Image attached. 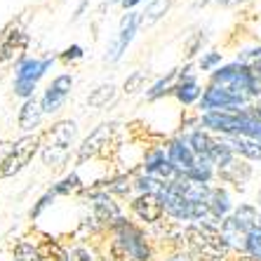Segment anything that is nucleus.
Returning <instances> with one entry per match:
<instances>
[{"instance_id": "nucleus-32", "label": "nucleus", "mask_w": 261, "mask_h": 261, "mask_svg": "<svg viewBox=\"0 0 261 261\" xmlns=\"http://www.w3.org/2000/svg\"><path fill=\"white\" fill-rule=\"evenodd\" d=\"M134 189V181H129L127 176H118L109 184V191L106 193H118V195H127Z\"/></svg>"}, {"instance_id": "nucleus-40", "label": "nucleus", "mask_w": 261, "mask_h": 261, "mask_svg": "<svg viewBox=\"0 0 261 261\" xmlns=\"http://www.w3.org/2000/svg\"><path fill=\"white\" fill-rule=\"evenodd\" d=\"M167 261H195V259L191 254H181V252H179V254H172Z\"/></svg>"}, {"instance_id": "nucleus-28", "label": "nucleus", "mask_w": 261, "mask_h": 261, "mask_svg": "<svg viewBox=\"0 0 261 261\" xmlns=\"http://www.w3.org/2000/svg\"><path fill=\"white\" fill-rule=\"evenodd\" d=\"M80 186H83V181H80V176L73 172V174L64 176L59 184H55L49 191H52L55 195H68V193H73V191H78Z\"/></svg>"}, {"instance_id": "nucleus-25", "label": "nucleus", "mask_w": 261, "mask_h": 261, "mask_svg": "<svg viewBox=\"0 0 261 261\" xmlns=\"http://www.w3.org/2000/svg\"><path fill=\"white\" fill-rule=\"evenodd\" d=\"M236 221L243 226L247 233H252L254 228H259V219H261V212L256 210L254 205H240L236 207V212H233Z\"/></svg>"}, {"instance_id": "nucleus-19", "label": "nucleus", "mask_w": 261, "mask_h": 261, "mask_svg": "<svg viewBox=\"0 0 261 261\" xmlns=\"http://www.w3.org/2000/svg\"><path fill=\"white\" fill-rule=\"evenodd\" d=\"M221 236H224V240L228 243V247L231 249H238V252H243L247 249V236L249 233L245 231L243 226L236 221V217H226L224 221H221Z\"/></svg>"}, {"instance_id": "nucleus-9", "label": "nucleus", "mask_w": 261, "mask_h": 261, "mask_svg": "<svg viewBox=\"0 0 261 261\" xmlns=\"http://www.w3.org/2000/svg\"><path fill=\"white\" fill-rule=\"evenodd\" d=\"M71 87H73V75L71 73H61V75H57V78L49 83V87L45 90L43 97H40L45 116H47V113H57V111L66 103L68 94H71Z\"/></svg>"}, {"instance_id": "nucleus-17", "label": "nucleus", "mask_w": 261, "mask_h": 261, "mask_svg": "<svg viewBox=\"0 0 261 261\" xmlns=\"http://www.w3.org/2000/svg\"><path fill=\"white\" fill-rule=\"evenodd\" d=\"M45 118V111H43V103H40V99H26L24 103H21V109H19V129L26 134H33L38 127H40V122H43Z\"/></svg>"}, {"instance_id": "nucleus-30", "label": "nucleus", "mask_w": 261, "mask_h": 261, "mask_svg": "<svg viewBox=\"0 0 261 261\" xmlns=\"http://www.w3.org/2000/svg\"><path fill=\"white\" fill-rule=\"evenodd\" d=\"M245 254L261 261V228H254V231L247 236V249H245Z\"/></svg>"}, {"instance_id": "nucleus-26", "label": "nucleus", "mask_w": 261, "mask_h": 261, "mask_svg": "<svg viewBox=\"0 0 261 261\" xmlns=\"http://www.w3.org/2000/svg\"><path fill=\"white\" fill-rule=\"evenodd\" d=\"M170 5H172V0H151V3L146 5V12H141V21H144V24H155V21L170 10Z\"/></svg>"}, {"instance_id": "nucleus-38", "label": "nucleus", "mask_w": 261, "mask_h": 261, "mask_svg": "<svg viewBox=\"0 0 261 261\" xmlns=\"http://www.w3.org/2000/svg\"><path fill=\"white\" fill-rule=\"evenodd\" d=\"M80 57H83V47H80V45H71V47L61 55V59H64V61H73V59H80Z\"/></svg>"}, {"instance_id": "nucleus-29", "label": "nucleus", "mask_w": 261, "mask_h": 261, "mask_svg": "<svg viewBox=\"0 0 261 261\" xmlns=\"http://www.w3.org/2000/svg\"><path fill=\"white\" fill-rule=\"evenodd\" d=\"M238 61H240V64H245V66H247L252 73L261 71V47H252V49H245V52H240Z\"/></svg>"}, {"instance_id": "nucleus-5", "label": "nucleus", "mask_w": 261, "mask_h": 261, "mask_svg": "<svg viewBox=\"0 0 261 261\" xmlns=\"http://www.w3.org/2000/svg\"><path fill=\"white\" fill-rule=\"evenodd\" d=\"M26 45H29V36H26V31L21 29V26L10 24L3 31V36H0V78H3V73L21 57Z\"/></svg>"}, {"instance_id": "nucleus-23", "label": "nucleus", "mask_w": 261, "mask_h": 261, "mask_svg": "<svg viewBox=\"0 0 261 261\" xmlns=\"http://www.w3.org/2000/svg\"><path fill=\"white\" fill-rule=\"evenodd\" d=\"M36 247L43 261H68V252L57 240H52V238H43Z\"/></svg>"}, {"instance_id": "nucleus-31", "label": "nucleus", "mask_w": 261, "mask_h": 261, "mask_svg": "<svg viewBox=\"0 0 261 261\" xmlns=\"http://www.w3.org/2000/svg\"><path fill=\"white\" fill-rule=\"evenodd\" d=\"M144 80H146V71H134L132 75H127L125 85H122V92H125V94H134V92H139L141 85H144Z\"/></svg>"}, {"instance_id": "nucleus-18", "label": "nucleus", "mask_w": 261, "mask_h": 261, "mask_svg": "<svg viewBox=\"0 0 261 261\" xmlns=\"http://www.w3.org/2000/svg\"><path fill=\"white\" fill-rule=\"evenodd\" d=\"M174 97L184 103V106H191V103L200 101L202 97V90L198 85V80L191 75V66H186L184 71H179V83L174 85Z\"/></svg>"}, {"instance_id": "nucleus-15", "label": "nucleus", "mask_w": 261, "mask_h": 261, "mask_svg": "<svg viewBox=\"0 0 261 261\" xmlns=\"http://www.w3.org/2000/svg\"><path fill=\"white\" fill-rule=\"evenodd\" d=\"M132 212L146 221V224H158L160 219L165 217V207H163V200H160V195H137L132 200Z\"/></svg>"}, {"instance_id": "nucleus-37", "label": "nucleus", "mask_w": 261, "mask_h": 261, "mask_svg": "<svg viewBox=\"0 0 261 261\" xmlns=\"http://www.w3.org/2000/svg\"><path fill=\"white\" fill-rule=\"evenodd\" d=\"M12 151V141H0V179H5V165Z\"/></svg>"}, {"instance_id": "nucleus-7", "label": "nucleus", "mask_w": 261, "mask_h": 261, "mask_svg": "<svg viewBox=\"0 0 261 261\" xmlns=\"http://www.w3.org/2000/svg\"><path fill=\"white\" fill-rule=\"evenodd\" d=\"M198 103H200L202 113H238L245 106V101L240 97H236L233 92L217 85L207 87Z\"/></svg>"}, {"instance_id": "nucleus-22", "label": "nucleus", "mask_w": 261, "mask_h": 261, "mask_svg": "<svg viewBox=\"0 0 261 261\" xmlns=\"http://www.w3.org/2000/svg\"><path fill=\"white\" fill-rule=\"evenodd\" d=\"M186 139H189L191 148H193V153L198 155V158L212 160V153H214V148H217L219 137H212V134L205 132V129H195V132H191Z\"/></svg>"}, {"instance_id": "nucleus-20", "label": "nucleus", "mask_w": 261, "mask_h": 261, "mask_svg": "<svg viewBox=\"0 0 261 261\" xmlns=\"http://www.w3.org/2000/svg\"><path fill=\"white\" fill-rule=\"evenodd\" d=\"M226 144L231 146V151L245 160H261V139L252 137H224Z\"/></svg>"}, {"instance_id": "nucleus-44", "label": "nucleus", "mask_w": 261, "mask_h": 261, "mask_svg": "<svg viewBox=\"0 0 261 261\" xmlns=\"http://www.w3.org/2000/svg\"><path fill=\"white\" fill-rule=\"evenodd\" d=\"M256 202H259V207H261V189H259V193H256Z\"/></svg>"}, {"instance_id": "nucleus-2", "label": "nucleus", "mask_w": 261, "mask_h": 261, "mask_svg": "<svg viewBox=\"0 0 261 261\" xmlns=\"http://www.w3.org/2000/svg\"><path fill=\"white\" fill-rule=\"evenodd\" d=\"M210 85H217V87H224V90L233 92L245 103H252L254 99L261 97V83L256 80L254 73L249 71L245 64H240V61L217 68L212 73V83Z\"/></svg>"}, {"instance_id": "nucleus-16", "label": "nucleus", "mask_w": 261, "mask_h": 261, "mask_svg": "<svg viewBox=\"0 0 261 261\" xmlns=\"http://www.w3.org/2000/svg\"><path fill=\"white\" fill-rule=\"evenodd\" d=\"M217 176L221 179V181H228V184L240 186V184L249 181V176H252V165H249V160L240 158V155H233L228 163H224L221 167H217Z\"/></svg>"}, {"instance_id": "nucleus-34", "label": "nucleus", "mask_w": 261, "mask_h": 261, "mask_svg": "<svg viewBox=\"0 0 261 261\" xmlns=\"http://www.w3.org/2000/svg\"><path fill=\"white\" fill-rule=\"evenodd\" d=\"M221 64V55L219 52H207V55H202L200 57V64L198 66L202 68V71H217V66Z\"/></svg>"}, {"instance_id": "nucleus-14", "label": "nucleus", "mask_w": 261, "mask_h": 261, "mask_svg": "<svg viewBox=\"0 0 261 261\" xmlns=\"http://www.w3.org/2000/svg\"><path fill=\"white\" fill-rule=\"evenodd\" d=\"M52 64H55V57H47V59L24 57V59L14 66V80H26V83L38 85V80L43 78L45 73L52 68Z\"/></svg>"}, {"instance_id": "nucleus-27", "label": "nucleus", "mask_w": 261, "mask_h": 261, "mask_svg": "<svg viewBox=\"0 0 261 261\" xmlns=\"http://www.w3.org/2000/svg\"><path fill=\"white\" fill-rule=\"evenodd\" d=\"M174 78H179V68H174V71H170L165 78H160L155 85H151V90L146 92V97L148 99H158V97H163L165 92H170V90H174L172 87V83H174Z\"/></svg>"}, {"instance_id": "nucleus-35", "label": "nucleus", "mask_w": 261, "mask_h": 261, "mask_svg": "<svg viewBox=\"0 0 261 261\" xmlns=\"http://www.w3.org/2000/svg\"><path fill=\"white\" fill-rule=\"evenodd\" d=\"M240 116H245V118H249V120H254V122H261V103H245L243 109L238 111Z\"/></svg>"}, {"instance_id": "nucleus-6", "label": "nucleus", "mask_w": 261, "mask_h": 261, "mask_svg": "<svg viewBox=\"0 0 261 261\" xmlns=\"http://www.w3.org/2000/svg\"><path fill=\"white\" fill-rule=\"evenodd\" d=\"M40 146H43V139L38 134H24L17 141H12V151H10V158H7L5 165V179L24 170L26 165L33 160V155L40 151Z\"/></svg>"}, {"instance_id": "nucleus-1", "label": "nucleus", "mask_w": 261, "mask_h": 261, "mask_svg": "<svg viewBox=\"0 0 261 261\" xmlns=\"http://www.w3.org/2000/svg\"><path fill=\"white\" fill-rule=\"evenodd\" d=\"M186 243L195 261H226L233 252L221 236V224L193 221L186 226Z\"/></svg>"}, {"instance_id": "nucleus-42", "label": "nucleus", "mask_w": 261, "mask_h": 261, "mask_svg": "<svg viewBox=\"0 0 261 261\" xmlns=\"http://www.w3.org/2000/svg\"><path fill=\"white\" fill-rule=\"evenodd\" d=\"M233 261H256V259H252V256H249V254H240V256H238V259H233Z\"/></svg>"}, {"instance_id": "nucleus-8", "label": "nucleus", "mask_w": 261, "mask_h": 261, "mask_svg": "<svg viewBox=\"0 0 261 261\" xmlns=\"http://www.w3.org/2000/svg\"><path fill=\"white\" fill-rule=\"evenodd\" d=\"M141 26V12H129L122 17L120 21V29H118V36L116 40L109 45V49H106V57L103 59L106 61H118L122 55H125V49L129 47V43L134 40V33L139 31Z\"/></svg>"}, {"instance_id": "nucleus-43", "label": "nucleus", "mask_w": 261, "mask_h": 261, "mask_svg": "<svg viewBox=\"0 0 261 261\" xmlns=\"http://www.w3.org/2000/svg\"><path fill=\"white\" fill-rule=\"evenodd\" d=\"M226 5H238V3H245V0H224Z\"/></svg>"}, {"instance_id": "nucleus-3", "label": "nucleus", "mask_w": 261, "mask_h": 261, "mask_svg": "<svg viewBox=\"0 0 261 261\" xmlns=\"http://www.w3.org/2000/svg\"><path fill=\"white\" fill-rule=\"evenodd\" d=\"M75 134H78V125L73 120H59L52 125V129H47L40 146V155L47 167H61L66 163Z\"/></svg>"}, {"instance_id": "nucleus-12", "label": "nucleus", "mask_w": 261, "mask_h": 261, "mask_svg": "<svg viewBox=\"0 0 261 261\" xmlns=\"http://www.w3.org/2000/svg\"><path fill=\"white\" fill-rule=\"evenodd\" d=\"M144 172L148 176L160 179V181H174V179H179V172L174 170V165L170 163V158H167V153L163 148H153V151L146 153Z\"/></svg>"}, {"instance_id": "nucleus-41", "label": "nucleus", "mask_w": 261, "mask_h": 261, "mask_svg": "<svg viewBox=\"0 0 261 261\" xmlns=\"http://www.w3.org/2000/svg\"><path fill=\"white\" fill-rule=\"evenodd\" d=\"M139 3L141 0H122V7H125V10H132V7H137Z\"/></svg>"}, {"instance_id": "nucleus-24", "label": "nucleus", "mask_w": 261, "mask_h": 261, "mask_svg": "<svg viewBox=\"0 0 261 261\" xmlns=\"http://www.w3.org/2000/svg\"><path fill=\"white\" fill-rule=\"evenodd\" d=\"M113 97H116V85L113 83H103V85L94 87L87 94V106L90 109H103V106H109V101H113Z\"/></svg>"}, {"instance_id": "nucleus-39", "label": "nucleus", "mask_w": 261, "mask_h": 261, "mask_svg": "<svg viewBox=\"0 0 261 261\" xmlns=\"http://www.w3.org/2000/svg\"><path fill=\"white\" fill-rule=\"evenodd\" d=\"M202 40H205V36H202V31H200V33H195V38L189 43V49H186V55H189V57L198 55V47L202 45Z\"/></svg>"}, {"instance_id": "nucleus-10", "label": "nucleus", "mask_w": 261, "mask_h": 261, "mask_svg": "<svg viewBox=\"0 0 261 261\" xmlns=\"http://www.w3.org/2000/svg\"><path fill=\"white\" fill-rule=\"evenodd\" d=\"M113 122H101L99 127H94L90 134L85 137V141L78 146V163H85V160L94 158L99 153L109 146L111 141V134H113Z\"/></svg>"}, {"instance_id": "nucleus-13", "label": "nucleus", "mask_w": 261, "mask_h": 261, "mask_svg": "<svg viewBox=\"0 0 261 261\" xmlns=\"http://www.w3.org/2000/svg\"><path fill=\"white\" fill-rule=\"evenodd\" d=\"M167 158L174 165V170L179 172V176H186L198 163V155L193 153L189 139H174L167 146Z\"/></svg>"}, {"instance_id": "nucleus-45", "label": "nucleus", "mask_w": 261, "mask_h": 261, "mask_svg": "<svg viewBox=\"0 0 261 261\" xmlns=\"http://www.w3.org/2000/svg\"><path fill=\"white\" fill-rule=\"evenodd\" d=\"M254 75H256V80H259V83H261V71H256Z\"/></svg>"}, {"instance_id": "nucleus-36", "label": "nucleus", "mask_w": 261, "mask_h": 261, "mask_svg": "<svg viewBox=\"0 0 261 261\" xmlns=\"http://www.w3.org/2000/svg\"><path fill=\"white\" fill-rule=\"evenodd\" d=\"M55 198H57V195L52 193V191H47V193H45L43 198H40V200L33 205V210H31V219H38V217H40V214H43V210H45V207H49V202L55 200Z\"/></svg>"}, {"instance_id": "nucleus-11", "label": "nucleus", "mask_w": 261, "mask_h": 261, "mask_svg": "<svg viewBox=\"0 0 261 261\" xmlns=\"http://www.w3.org/2000/svg\"><path fill=\"white\" fill-rule=\"evenodd\" d=\"M87 198H90L92 214H94V219H97L99 224L113 226L116 221H120V219H122L120 207L113 202V198H111L106 191H92Z\"/></svg>"}, {"instance_id": "nucleus-21", "label": "nucleus", "mask_w": 261, "mask_h": 261, "mask_svg": "<svg viewBox=\"0 0 261 261\" xmlns=\"http://www.w3.org/2000/svg\"><path fill=\"white\" fill-rule=\"evenodd\" d=\"M207 207H210V212L219 219V221H224L226 217H231V195L226 193L221 186H212L210 189V195H207Z\"/></svg>"}, {"instance_id": "nucleus-4", "label": "nucleus", "mask_w": 261, "mask_h": 261, "mask_svg": "<svg viewBox=\"0 0 261 261\" xmlns=\"http://www.w3.org/2000/svg\"><path fill=\"white\" fill-rule=\"evenodd\" d=\"M111 233H113V240L120 243V247L127 252V256L132 261H151L153 259V249L146 240L144 231L139 226H134L129 219L122 217L120 221L111 226Z\"/></svg>"}, {"instance_id": "nucleus-33", "label": "nucleus", "mask_w": 261, "mask_h": 261, "mask_svg": "<svg viewBox=\"0 0 261 261\" xmlns=\"http://www.w3.org/2000/svg\"><path fill=\"white\" fill-rule=\"evenodd\" d=\"M68 261H99V259L94 256V252H92L90 247H85V245H75V247L68 252Z\"/></svg>"}]
</instances>
